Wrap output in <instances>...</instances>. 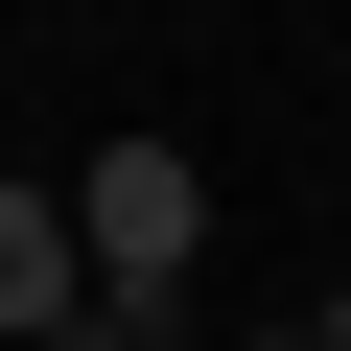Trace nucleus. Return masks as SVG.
Segmentation results:
<instances>
[{
    "label": "nucleus",
    "instance_id": "obj_3",
    "mask_svg": "<svg viewBox=\"0 0 351 351\" xmlns=\"http://www.w3.org/2000/svg\"><path fill=\"white\" fill-rule=\"evenodd\" d=\"M304 328H328V351H351V281H328V304H304Z\"/></svg>",
    "mask_w": 351,
    "mask_h": 351
},
{
    "label": "nucleus",
    "instance_id": "obj_1",
    "mask_svg": "<svg viewBox=\"0 0 351 351\" xmlns=\"http://www.w3.org/2000/svg\"><path fill=\"white\" fill-rule=\"evenodd\" d=\"M71 258H94V328L164 351V328H188V258H211V164L188 141H94L71 164Z\"/></svg>",
    "mask_w": 351,
    "mask_h": 351
},
{
    "label": "nucleus",
    "instance_id": "obj_2",
    "mask_svg": "<svg viewBox=\"0 0 351 351\" xmlns=\"http://www.w3.org/2000/svg\"><path fill=\"white\" fill-rule=\"evenodd\" d=\"M94 328V258H71V188H0V351H71Z\"/></svg>",
    "mask_w": 351,
    "mask_h": 351
}]
</instances>
